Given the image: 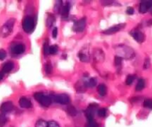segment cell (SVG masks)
<instances>
[{
	"label": "cell",
	"instance_id": "cell-1",
	"mask_svg": "<svg viewBox=\"0 0 152 127\" xmlns=\"http://www.w3.org/2000/svg\"><path fill=\"white\" fill-rule=\"evenodd\" d=\"M114 50L116 53V56L122 58V59H131L135 56L134 50L125 44L116 45L114 47Z\"/></svg>",
	"mask_w": 152,
	"mask_h": 127
},
{
	"label": "cell",
	"instance_id": "cell-2",
	"mask_svg": "<svg viewBox=\"0 0 152 127\" xmlns=\"http://www.w3.org/2000/svg\"><path fill=\"white\" fill-rule=\"evenodd\" d=\"M15 21L16 20L14 18H11L10 20H8L5 23V24L1 28V29H0V36L2 37H6L9 36L13 31Z\"/></svg>",
	"mask_w": 152,
	"mask_h": 127
},
{
	"label": "cell",
	"instance_id": "cell-3",
	"mask_svg": "<svg viewBox=\"0 0 152 127\" xmlns=\"http://www.w3.org/2000/svg\"><path fill=\"white\" fill-rule=\"evenodd\" d=\"M34 98L36 100V101H37L41 105H43L44 107L49 106L52 102V100L50 97L45 96L43 93H40V92L34 93Z\"/></svg>",
	"mask_w": 152,
	"mask_h": 127
},
{
	"label": "cell",
	"instance_id": "cell-4",
	"mask_svg": "<svg viewBox=\"0 0 152 127\" xmlns=\"http://www.w3.org/2000/svg\"><path fill=\"white\" fill-rule=\"evenodd\" d=\"M34 20L32 17H25L22 21V28L27 34H31L34 31Z\"/></svg>",
	"mask_w": 152,
	"mask_h": 127
},
{
	"label": "cell",
	"instance_id": "cell-5",
	"mask_svg": "<svg viewBox=\"0 0 152 127\" xmlns=\"http://www.w3.org/2000/svg\"><path fill=\"white\" fill-rule=\"evenodd\" d=\"M98 105L97 103H91L87 107V108L85 111V115L87 117V120L94 119V116L96 112H98Z\"/></svg>",
	"mask_w": 152,
	"mask_h": 127
},
{
	"label": "cell",
	"instance_id": "cell-6",
	"mask_svg": "<svg viewBox=\"0 0 152 127\" xmlns=\"http://www.w3.org/2000/svg\"><path fill=\"white\" fill-rule=\"evenodd\" d=\"M87 24V19L86 17H83L77 21H75L73 26H72V30L75 32H82Z\"/></svg>",
	"mask_w": 152,
	"mask_h": 127
},
{
	"label": "cell",
	"instance_id": "cell-7",
	"mask_svg": "<svg viewBox=\"0 0 152 127\" xmlns=\"http://www.w3.org/2000/svg\"><path fill=\"white\" fill-rule=\"evenodd\" d=\"M51 98L55 102L62 104V105H67L70 102V97H69V95L66 94H60L55 95Z\"/></svg>",
	"mask_w": 152,
	"mask_h": 127
},
{
	"label": "cell",
	"instance_id": "cell-8",
	"mask_svg": "<svg viewBox=\"0 0 152 127\" xmlns=\"http://www.w3.org/2000/svg\"><path fill=\"white\" fill-rule=\"evenodd\" d=\"M93 59L98 63H101L105 59V55L104 51L100 48H95L93 52Z\"/></svg>",
	"mask_w": 152,
	"mask_h": 127
},
{
	"label": "cell",
	"instance_id": "cell-9",
	"mask_svg": "<svg viewBox=\"0 0 152 127\" xmlns=\"http://www.w3.org/2000/svg\"><path fill=\"white\" fill-rule=\"evenodd\" d=\"M129 34L133 37V39L139 44L143 43L144 40H145V35H144V34L142 31H140L139 29L134 28L132 31H131L129 32Z\"/></svg>",
	"mask_w": 152,
	"mask_h": 127
},
{
	"label": "cell",
	"instance_id": "cell-10",
	"mask_svg": "<svg viewBox=\"0 0 152 127\" xmlns=\"http://www.w3.org/2000/svg\"><path fill=\"white\" fill-rule=\"evenodd\" d=\"M125 25H126L125 23H119V24L115 25H113V26H111L109 28L103 31L102 33L104 34H115V33L119 31L121 29L124 28L125 27Z\"/></svg>",
	"mask_w": 152,
	"mask_h": 127
},
{
	"label": "cell",
	"instance_id": "cell-11",
	"mask_svg": "<svg viewBox=\"0 0 152 127\" xmlns=\"http://www.w3.org/2000/svg\"><path fill=\"white\" fill-rule=\"evenodd\" d=\"M152 8V0H145L142 1L139 5V12L145 14Z\"/></svg>",
	"mask_w": 152,
	"mask_h": 127
},
{
	"label": "cell",
	"instance_id": "cell-12",
	"mask_svg": "<svg viewBox=\"0 0 152 127\" xmlns=\"http://www.w3.org/2000/svg\"><path fill=\"white\" fill-rule=\"evenodd\" d=\"M78 58L82 62H89L90 60V55L89 53V49L84 47L78 53Z\"/></svg>",
	"mask_w": 152,
	"mask_h": 127
},
{
	"label": "cell",
	"instance_id": "cell-13",
	"mask_svg": "<svg viewBox=\"0 0 152 127\" xmlns=\"http://www.w3.org/2000/svg\"><path fill=\"white\" fill-rule=\"evenodd\" d=\"M13 109H14V104L11 101L5 102L2 103L1 105V106H0V111H1L2 113H3V114L10 112Z\"/></svg>",
	"mask_w": 152,
	"mask_h": 127
},
{
	"label": "cell",
	"instance_id": "cell-14",
	"mask_svg": "<svg viewBox=\"0 0 152 127\" xmlns=\"http://www.w3.org/2000/svg\"><path fill=\"white\" fill-rule=\"evenodd\" d=\"M25 51V47L22 44H17L12 47L11 48V52L15 54V55H21L24 53Z\"/></svg>",
	"mask_w": 152,
	"mask_h": 127
},
{
	"label": "cell",
	"instance_id": "cell-15",
	"mask_svg": "<svg viewBox=\"0 0 152 127\" xmlns=\"http://www.w3.org/2000/svg\"><path fill=\"white\" fill-rule=\"evenodd\" d=\"M75 90L78 91V92H84L86 91L87 87V83L85 81H78L77 83L75 84Z\"/></svg>",
	"mask_w": 152,
	"mask_h": 127
},
{
	"label": "cell",
	"instance_id": "cell-16",
	"mask_svg": "<svg viewBox=\"0 0 152 127\" xmlns=\"http://www.w3.org/2000/svg\"><path fill=\"white\" fill-rule=\"evenodd\" d=\"M19 104L20 105V107L23 108H29L32 107V103L31 102L30 100H28L26 97H21L19 100Z\"/></svg>",
	"mask_w": 152,
	"mask_h": 127
},
{
	"label": "cell",
	"instance_id": "cell-17",
	"mask_svg": "<svg viewBox=\"0 0 152 127\" xmlns=\"http://www.w3.org/2000/svg\"><path fill=\"white\" fill-rule=\"evenodd\" d=\"M69 11H70V4L69 3H66L64 5H63V8L61 9L60 14H61V17L62 19L66 20L68 18L69 15Z\"/></svg>",
	"mask_w": 152,
	"mask_h": 127
},
{
	"label": "cell",
	"instance_id": "cell-18",
	"mask_svg": "<svg viewBox=\"0 0 152 127\" xmlns=\"http://www.w3.org/2000/svg\"><path fill=\"white\" fill-rule=\"evenodd\" d=\"M14 67V64L12 61H8L6 62L3 67H2V72L5 73H10Z\"/></svg>",
	"mask_w": 152,
	"mask_h": 127
},
{
	"label": "cell",
	"instance_id": "cell-19",
	"mask_svg": "<svg viewBox=\"0 0 152 127\" xmlns=\"http://www.w3.org/2000/svg\"><path fill=\"white\" fill-rule=\"evenodd\" d=\"M48 17H47V19H46V25L49 27V28H50V27H52V25L55 23V16L53 15V14H48Z\"/></svg>",
	"mask_w": 152,
	"mask_h": 127
},
{
	"label": "cell",
	"instance_id": "cell-20",
	"mask_svg": "<svg viewBox=\"0 0 152 127\" xmlns=\"http://www.w3.org/2000/svg\"><path fill=\"white\" fill-rule=\"evenodd\" d=\"M98 92L100 96L104 97L107 94V87L104 84H100L98 86Z\"/></svg>",
	"mask_w": 152,
	"mask_h": 127
},
{
	"label": "cell",
	"instance_id": "cell-21",
	"mask_svg": "<svg viewBox=\"0 0 152 127\" xmlns=\"http://www.w3.org/2000/svg\"><path fill=\"white\" fill-rule=\"evenodd\" d=\"M145 80L143 78H139L138 80V82L136 85V91H140L142 90H143V88H145Z\"/></svg>",
	"mask_w": 152,
	"mask_h": 127
},
{
	"label": "cell",
	"instance_id": "cell-22",
	"mask_svg": "<svg viewBox=\"0 0 152 127\" xmlns=\"http://www.w3.org/2000/svg\"><path fill=\"white\" fill-rule=\"evenodd\" d=\"M66 111H67L68 114L72 117H75L76 114H77V110H76V108L72 105H69L66 108Z\"/></svg>",
	"mask_w": 152,
	"mask_h": 127
},
{
	"label": "cell",
	"instance_id": "cell-23",
	"mask_svg": "<svg viewBox=\"0 0 152 127\" xmlns=\"http://www.w3.org/2000/svg\"><path fill=\"white\" fill-rule=\"evenodd\" d=\"M86 83H87V88H93L96 85L97 79L95 78H91L87 81H86Z\"/></svg>",
	"mask_w": 152,
	"mask_h": 127
},
{
	"label": "cell",
	"instance_id": "cell-24",
	"mask_svg": "<svg viewBox=\"0 0 152 127\" xmlns=\"http://www.w3.org/2000/svg\"><path fill=\"white\" fill-rule=\"evenodd\" d=\"M63 2L62 1H57L56 2L55 5V7H54V10L56 13H60L61 11V9L63 8Z\"/></svg>",
	"mask_w": 152,
	"mask_h": 127
},
{
	"label": "cell",
	"instance_id": "cell-25",
	"mask_svg": "<svg viewBox=\"0 0 152 127\" xmlns=\"http://www.w3.org/2000/svg\"><path fill=\"white\" fill-rule=\"evenodd\" d=\"M49 49H50V47L49 44V40L48 39H46L44 44H43V52L45 55H49Z\"/></svg>",
	"mask_w": 152,
	"mask_h": 127
},
{
	"label": "cell",
	"instance_id": "cell-26",
	"mask_svg": "<svg viewBox=\"0 0 152 127\" xmlns=\"http://www.w3.org/2000/svg\"><path fill=\"white\" fill-rule=\"evenodd\" d=\"M35 127H48V123L43 120H38L36 123Z\"/></svg>",
	"mask_w": 152,
	"mask_h": 127
},
{
	"label": "cell",
	"instance_id": "cell-27",
	"mask_svg": "<svg viewBox=\"0 0 152 127\" xmlns=\"http://www.w3.org/2000/svg\"><path fill=\"white\" fill-rule=\"evenodd\" d=\"M135 78H136V76L134 75H128L125 80V83L127 85H131V84L133 82Z\"/></svg>",
	"mask_w": 152,
	"mask_h": 127
},
{
	"label": "cell",
	"instance_id": "cell-28",
	"mask_svg": "<svg viewBox=\"0 0 152 127\" xmlns=\"http://www.w3.org/2000/svg\"><path fill=\"white\" fill-rule=\"evenodd\" d=\"M52 70H53V67H52L51 63L49 61V62L46 63V64L45 65V72H46V74L50 75V74L52 73Z\"/></svg>",
	"mask_w": 152,
	"mask_h": 127
},
{
	"label": "cell",
	"instance_id": "cell-29",
	"mask_svg": "<svg viewBox=\"0 0 152 127\" xmlns=\"http://www.w3.org/2000/svg\"><path fill=\"white\" fill-rule=\"evenodd\" d=\"M58 46L55 44V45H52L50 47V49H49V54L51 55H56L58 52Z\"/></svg>",
	"mask_w": 152,
	"mask_h": 127
},
{
	"label": "cell",
	"instance_id": "cell-30",
	"mask_svg": "<svg viewBox=\"0 0 152 127\" xmlns=\"http://www.w3.org/2000/svg\"><path fill=\"white\" fill-rule=\"evenodd\" d=\"M107 109L106 108H99L98 110L97 114L100 117H105L107 115Z\"/></svg>",
	"mask_w": 152,
	"mask_h": 127
},
{
	"label": "cell",
	"instance_id": "cell-31",
	"mask_svg": "<svg viewBox=\"0 0 152 127\" xmlns=\"http://www.w3.org/2000/svg\"><path fill=\"white\" fill-rule=\"evenodd\" d=\"M122 58L119 57V56H115V59H114V64H115V66L116 67H120L122 65Z\"/></svg>",
	"mask_w": 152,
	"mask_h": 127
},
{
	"label": "cell",
	"instance_id": "cell-32",
	"mask_svg": "<svg viewBox=\"0 0 152 127\" xmlns=\"http://www.w3.org/2000/svg\"><path fill=\"white\" fill-rule=\"evenodd\" d=\"M86 127H98V125L95 122V120L94 119H93V120H87V123Z\"/></svg>",
	"mask_w": 152,
	"mask_h": 127
},
{
	"label": "cell",
	"instance_id": "cell-33",
	"mask_svg": "<svg viewBox=\"0 0 152 127\" xmlns=\"http://www.w3.org/2000/svg\"><path fill=\"white\" fill-rule=\"evenodd\" d=\"M143 105L145 108H152V100L151 99H147L144 101Z\"/></svg>",
	"mask_w": 152,
	"mask_h": 127
},
{
	"label": "cell",
	"instance_id": "cell-34",
	"mask_svg": "<svg viewBox=\"0 0 152 127\" xmlns=\"http://www.w3.org/2000/svg\"><path fill=\"white\" fill-rule=\"evenodd\" d=\"M6 121H7V118H6L5 115L3 113H1L0 114V126L5 125Z\"/></svg>",
	"mask_w": 152,
	"mask_h": 127
},
{
	"label": "cell",
	"instance_id": "cell-35",
	"mask_svg": "<svg viewBox=\"0 0 152 127\" xmlns=\"http://www.w3.org/2000/svg\"><path fill=\"white\" fill-rule=\"evenodd\" d=\"M48 127H60V125L55 120H50L48 122Z\"/></svg>",
	"mask_w": 152,
	"mask_h": 127
},
{
	"label": "cell",
	"instance_id": "cell-36",
	"mask_svg": "<svg viewBox=\"0 0 152 127\" xmlns=\"http://www.w3.org/2000/svg\"><path fill=\"white\" fill-rule=\"evenodd\" d=\"M100 3L104 5V6H110L112 5L113 3V1H111V0H107V1H100Z\"/></svg>",
	"mask_w": 152,
	"mask_h": 127
},
{
	"label": "cell",
	"instance_id": "cell-37",
	"mask_svg": "<svg viewBox=\"0 0 152 127\" xmlns=\"http://www.w3.org/2000/svg\"><path fill=\"white\" fill-rule=\"evenodd\" d=\"M7 53L5 50H0V61H3L6 58Z\"/></svg>",
	"mask_w": 152,
	"mask_h": 127
},
{
	"label": "cell",
	"instance_id": "cell-38",
	"mask_svg": "<svg viewBox=\"0 0 152 127\" xmlns=\"http://www.w3.org/2000/svg\"><path fill=\"white\" fill-rule=\"evenodd\" d=\"M150 65H151L150 59H149L148 58H146L145 60V62H144V66H143L144 69H148V68H149Z\"/></svg>",
	"mask_w": 152,
	"mask_h": 127
},
{
	"label": "cell",
	"instance_id": "cell-39",
	"mask_svg": "<svg viewBox=\"0 0 152 127\" xmlns=\"http://www.w3.org/2000/svg\"><path fill=\"white\" fill-rule=\"evenodd\" d=\"M57 34H58V29H57V27H55V28H53V30H52V37H53V38L56 39V38H57Z\"/></svg>",
	"mask_w": 152,
	"mask_h": 127
},
{
	"label": "cell",
	"instance_id": "cell-40",
	"mask_svg": "<svg viewBox=\"0 0 152 127\" xmlns=\"http://www.w3.org/2000/svg\"><path fill=\"white\" fill-rule=\"evenodd\" d=\"M126 13L128 15H133V13H134V9L132 7H128L126 10Z\"/></svg>",
	"mask_w": 152,
	"mask_h": 127
},
{
	"label": "cell",
	"instance_id": "cell-41",
	"mask_svg": "<svg viewBox=\"0 0 152 127\" xmlns=\"http://www.w3.org/2000/svg\"><path fill=\"white\" fill-rule=\"evenodd\" d=\"M3 77H4V74H3V73L0 72V81H1V80L3 78Z\"/></svg>",
	"mask_w": 152,
	"mask_h": 127
},
{
	"label": "cell",
	"instance_id": "cell-42",
	"mask_svg": "<svg viewBox=\"0 0 152 127\" xmlns=\"http://www.w3.org/2000/svg\"><path fill=\"white\" fill-rule=\"evenodd\" d=\"M152 25V20H150L148 22V25L150 26V25Z\"/></svg>",
	"mask_w": 152,
	"mask_h": 127
}]
</instances>
